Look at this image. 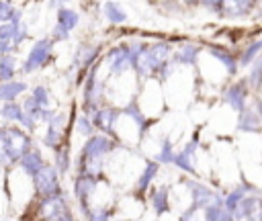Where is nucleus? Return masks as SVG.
<instances>
[{"instance_id": "obj_1", "label": "nucleus", "mask_w": 262, "mask_h": 221, "mask_svg": "<svg viewBox=\"0 0 262 221\" xmlns=\"http://www.w3.org/2000/svg\"><path fill=\"white\" fill-rule=\"evenodd\" d=\"M31 135L23 127H0V164L14 166L31 149Z\"/></svg>"}, {"instance_id": "obj_2", "label": "nucleus", "mask_w": 262, "mask_h": 221, "mask_svg": "<svg viewBox=\"0 0 262 221\" xmlns=\"http://www.w3.org/2000/svg\"><path fill=\"white\" fill-rule=\"evenodd\" d=\"M35 192L43 198L61 194V182H59V170L51 164H45L35 176H33Z\"/></svg>"}, {"instance_id": "obj_3", "label": "nucleus", "mask_w": 262, "mask_h": 221, "mask_svg": "<svg viewBox=\"0 0 262 221\" xmlns=\"http://www.w3.org/2000/svg\"><path fill=\"white\" fill-rule=\"evenodd\" d=\"M51 45H53L51 39H41V41H37V43L33 45L31 53L27 55V59L23 61V72H25V74H33V72H37L39 68H43V65L49 61Z\"/></svg>"}, {"instance_id": "obj_4", "label": "nucleus", "mask_w": 262, "mask_h": 221, "mask_svg": "<svg viewBox=\"0 0 262 221\" xmlns=\"http://www.w3.org/2000/svg\"><path fill=\"white\" fill-rule=\"evenodd\" d=\"M106 63H108V70L115 76H121V74L129 72L135 65V57L131 53V47L129 45H119V47L111 49V53L106 57Z\"/></svg>"}, {"instance_id": "obj_5", "label": "nucleus", "mask_w": 262, "mask_h": 221, "mask_svg": "<svg viewBox=\"0 0 262 221\" xmlns=\"http://www.w3.org/2000/svg\"><path fill=\"white\" fill-rule=\"evenodd\" d=\"M117 147V141H113L108 135L104 133H94L92 137L86 139V143L80 149V156H88V158H104L106 153H111Z\"/></svg>"}, {"instance_id": "obj_6", "label": "nucleus", "mask_w": 262, "mask_h": 221, "mask_svg": "<svg viewBox=\"0 0 262 221\" xmlns=\"http://www.w3.org/2000/svg\"><path fill=\"white\" fill-rule=\"evenodd\" d=\"M186 188L190 190V198H192V209H207L209 205H215V203H223V198L213 192L209 186L196 182V180H186Z\"/></svg>"}, {"instance_id": "obj_7", "label": "nucleus", "mask_w": 262, "mask_h": 221, "mask_svg": "<svg viewBox=\"0 0 262 221\" xmlns=\"http://www.w3.org/2000/svg\"><path fill=\"white\" fill-rule=\"evenodd\" d=\"M248 88H250V86H248V80L231 82V84L225 88V92H223V100H225L235 113H242V110L248 106V94H250Z\"/></svg>"}, {"instance_id": "obj_8", "label": "nucleus", "mask_w": 262, "mask_h": 221, "mask_svg": "<svg viewBox=\"0 0 262 221\" xmlns=\"http://www.w3.org/2000/svg\"><path fill=\"white\" fill-rule=\"evenodd\" d=\"M66 213H68V201L63 198V194L47 196L37 207V215L41 217V221H57Z\"/></svg>"}, {"instance_id": "obj_9", "label": "nucleus", "mask_w": 262, "mask_h": 221, "mask_svg": "<svg viewBox=\"0 0 262 221\" xmlns=\"http://www.w3.org/2000/svg\"><path fill=\"white\" fill-rule=\"evenodd\" d=\"M121 115H123V113H121L119 108H113V106H100L90 119H92L94 127H96L100 133L111 135V133H115V125H117V119H119Z\"/></svg>"}, {"instance_id": "obj_10", "label": "nucleus", "mask_w": 262, "mask_h": 221, "mask_svg": "<svg viewBox=\"0 0 262 221\" xmlns=\"http://www.w3.org/2000/svg\"><path fill=\"white\" fill-rule=\"evenodd\" d=\"M196 147H199V135L194 133V137L180 149L176 151V158H174V166L182 172H188V174H194V153H196Z\"/></svg>"}, {"instance_id": "obj_11", "label": "nucleus", "mask_w": 262, "mask_h": 221, "mask_svg": "<svg viewBox=\"0 0 262 221\" xmlns=\"http://www.w3.org/2000/svg\"><path fill=\"white\" fill-rule=\"evenodd\" d=\"M96 182H98V178L84 176V174H78V178H76V182H74V192H76V196H78L80 207L84 209V213H88V211H90L88 201H90L92 192L96 190Z\"/></svg>"}, {"instance_id": "obj_12", "label": "nucleus", "mask_w": 262, "mask_h": 221, "mask_svg": "<svg viewBox=\"0 0 262 221\" xmlns=\"http://www.w3.org/2000/svg\"><path fill=\"white\" fill-rule=\"evenodd\" d=\"M237 131H244V133L262 131V119L258 117L254 106H246L242 113H237Z\"/></svg>"}, {"instance_id": "obj_13", "label": "nucleus", "mask_w": 262, "mask_h": 221, "mask_svg": "<svg viewBox=\"0 0 262 221\" xmlns=\"http://www.w3.org/2000/svg\"><path fill=\"white\" fill-rule=\"evenodd\" d=\"M209 53L225 68V72H227L229 76H235V74H237V70H239V57H235L229 49L219 47V45H211V47H209Z\"/></svg>"}, {"instance_id": "obj_14", "label": "nucleus", "mask_w": 262, "mask_h": 221, "mask_svg": "<svg viewBox=\"0 0 262 221\" xmlns=\"http://www.w3.org/2000/svg\"><path fill=\"white\" fill-rule=\"evenodd\" d=\"M45 164H47V162L43 160V156H41L39 147H31V149L23 156V160L18 162V166H20V168L31 176V178H33V176H35V174H37Z\"/></svg>"}, {"instance_id": "obj_15", "label": "nucleus", "mask_w": 262, "mask_h": 221, "mask_svg": "<svg viewBox=\"0 0 262 221\" xmlns=\"http://www.w3.org/2000/svg\"><path fill=\"white\" fill-rule=\"evenodd\" d=\"M29 88V84L25 80H10V82H2L0 84V100L2 102H14L20 94H25V90Z\"/></svg>"}, {"instance_id": "obj_16", "label": "nucleus", "mask_w": 262, "mask_h": 221, "mask_svg": "<svg viewBox=\"0 0 262 221\" xmlns=\"http://www.w3.org/2000/svg\"><path fill=\"white\" fill-rule=\"evenodd\" d=\"M43 143L49 147V149H59L61 145H66V131L63 127H57L53 123H47V129H45V137H43Z\"/></svg>"}, {"instance_id": "obj_17", "label": "nucleus", "mask_w": 262, "mask_h": 221, "mask_svg": "<svg viewBox=\"0 0 262 221\" xmlns=\"http://www.w3.org/2000/svg\"><path fill=\"white\" fill-rule=\"evenodd\" d=\"M250 190H254V186H252V184H248L246 180H242V184H239V186H235V188H233V190L223 198V205L227 207V211H229L231 215L235 213L237 205L246 198V192H250Z\"/></svg>"}, {"instance_id": "obj_18", "label": "nucleus", "mask_w": 262, "mask_h": 221, "mask_svg": "<svg viewBox=\"0 0 262 221\" xmlns=\"http://www.w3.org/2000/svg\"><path fill=\"white\" fill-rule=\"evenodd\" d=\"M199 47L196 45H182L176 53H174V57H172V61L174 63H180V65H194L196 63V57H199Z\"/></svg>"}, {"instance_id": "obj_19", "label": "nucleus", "mask_w": 262, "mask_h": 221, "mask_svg": "<svg viewBox=\"0 0 262 221\" xmlns=\"http://www.w3.org/2000/svg\"><path fill=\"white\" fill-rule=\"evenodd\" d=\"M203 217H205V221H233V215L227 211V207L223 203H215V205H209L207 209H203Z\"/></svg>"}, {"instance_id": "obj_20", "label": "nucleus", "mask_w": 262, "mask_h": 221, "mask_svg": "<svg viewBox=\"0 0 262 221\" xmlns=\"http://www.w3.org/2000/svg\"><path fill=\"white\" fill-rule=\"evenodd\" d=\"M256 0H223V10L231 16H239V14H248L254 8Z\"/></svg>"}, {"instance_id": "obj_21", "label": "nucleus", "mask_w": 262, "mask_h": 221, "mask_svg": "<svg viewBox=\"0 0 262 221\" xmlns=\"http://www.w3.org/2000/svg\"><path fill=\"white\" fill-rule=\"evenodd\" d=\"M23 115H25V108H23V104H18L16 100H14V102H4L2 108H0V117H2L4 121H8V123H20Z\"/></svg>"}, {"instance_id": "obj_22", "label": "nucleus", "mask_w": 262, "mask_h": 221, "mask_svg": "<svg viewBox=\"0 0 262 221\" xmlns=\"http://www.w3.org/2000/svg\"><path fill=\"white\" fill-rule=\"evenodd\" d=\"M158 170H160V164L158 162H154V160H149L147 164H145V168H143V172H141V176L137 178V190L139 192H143V190H147V186L151 184V180L156 178V174H158Z\"/></svg>"}, {"instance_id": "obj_23", "label": "nucleus", "mask_w": 262, "mask_h": 221, "mask_svg": "<svg viewBox=\"0 0 262 221\" xmlns=\"http://www.w3.org/2000/svg\"><path fill=\"white\" fill-rule=\"evenodd\" d=\"M260 51H262V39L252 41V43L239 53V68H248V65H252V61L260 55Z\"/></svg>"}, {"instance_id": "obj_24", "label": "nucleus", "mask_w": 262, "mask_h": 221, "mask_svg": "<svg viewBox=\"0 0 262 221\" xmlns=\"http://www.w3.org/2000/svg\"><path fill=\"white\" fill-rule=\"evenodd\" d=\"M248 86L252 88V90H260L262 88V55H258L254 61H252V65H250V74H248Z\"/></svg>"}, {"instance_id": "obj_25", "label": "nucleus", "mask_w": 262, "mask_h": 221, "mask_svg": "<svg viewBox=\"0 0 262 221\" xmlns=\"http://www.w3.org/2000/svg\"><path fill=\"white\" fill-rule=\"evenodd\" d=\"M149 198H151V207H154V211H156L158 215H162V213H166V211L170 209V205H168V188H166V186L156 188Z\"/></svg>"}, {"instance_id": "obj_26", "label": "nucleus", "mask_w": 262, "mask_h": 221, "mask_svg": "<svg viewBox=\"0 0 262 221\" xmlns=\"http://www.w3.org/2000/svg\"><path fill=\"white\" fill-rule=\"evenodd\" d=\"M16 76V61L12 55H0V84L10 82Z\"/></svg>"}, {"instance_id": "obj_27", "label": "nucleus", "mask_w": 262, "mask_h": 221, "mask_svg": "<svg viewBox=\"0 0 262 221\" xmlns=\"http://www.w3.org/2000/svg\"><path fill=\"white\" fill-rule=\"evenodd\" d=\"M72 162H70V145H61L59 149H55V168L59 170V174H66L70 170Z\"/></svg>"}, {"instance_id": "obj_28", "label": "nucleus", "mask_w": 262, "mask_h": 221, "mask_svg": "<svg viewBox=\"0 0 262 221\" xmlns=\"http://www.w3.org/2000/svg\"><path fill=\"white\" fill-rule=\"evenodd\" d=\"M174 158H176V151H174L170 139H164L162 145H160V151H158V156L154 160L158 164H174Z\"/></svg>"}, {"instance_id": "obj_29", "label": "nucleus", "mask_w": 262, "mask_h": 221, "mask_svg": "<svg viewBox=\"0 0 262 221\" xmlns=\"http://www.w3.org/2000/svg\"><path fill=\"white\" fill-rule=\"evenodd\" d=\"M31 96H33V100L45 110V108H51L49 106V102H51V96H49V90L43 86V84H37V86H33V90H31Z\"/></svg>"}, {"instance_id": "obj_30", "label": "nucleus", "mask_w": 262, "mask_h": 221, "mask_svg": "<svg viewBox=\"0 0 262 221\" xmlns=\"http://www.w3.org/2000/svg\"><path fill=\"white\" fill-rule=\"evenodd\" d=\"M94 123H92V119L86 115V113H82L78 119H76V131L80 133V135H84V137H92L94 135Z\"/></svg>"}, {"instance_id": "obj_31", "label": "nucleus", "mask_w": 262, "mask_h": 221, "mask_svg": "<svg viewBox=\"0 0 262 221\" xmlns=\"http://www.w3.org/2000/svg\"><path fill=\"white\" fill-rule=\"evenodd\" d=\"M86 215H88V221H108L111 215H113V211L111 209H104V207H94Z\"/></svg>"}, {"instance_id": "obj_32", "label": "nucleus", "mask_w": 262, "mask_h": 221, "mask_svg": "<svg viewBox=\"0 0 262 221\" xmlns=\"http://www.w3.org/2000/svg\"><path fill=\"white\" fill-rule=\"evenodd\" d=\"M68 10H61V27L63 29H72L76 25V16L74 14H66Z\"/></svg>"}, {"instance_id": "obj_33", "label": "nucleus", "mask_w": 262, "mask_h": 221, "mask_svg": "<svg viewBox=\"0 0 262 221\" xmlns=\"http://www.w3.org/2000/svg\"><path fill=\"white\" fill-rule=\"evenodd\" d=\"M14 47H16V45L10 43V41H0V55H10Z\"/></svg>"}, {"instance_id": "obj_34", "label": "nucleus", "mask_w": 262, "mask_h": 221, "mask_svg": "<svg viewBox=\"0 0 262 221\" xmlns=\"http://www.w3.org/2000/svg\"><path fill=\"white\" fill-rule=\"evenodd\" d=\"M53 37H55V39H68V29H63V27H55Z\"/></svg>"}, {"instance_id": "obj_35", "label": "nucleus", "mask_w": 262, "mask_h": 221, "mask_svg": "<svg viewBox=\"0 0 262 221\" xmlns=\"http://www.w3.org/2000/svg\"><path fill=\"white\" fill-rule=\"evenodd\" d=\"M252 106L256 108V113H258V117L262 119V98H260V96H254V102H252Z\"/></svg>"}, {"instance_id": "obj_36", "label": "nucleus", "mask_w": 262, "mask_h": 221, "mask_svg": "<svg viewBox=\"0 0 262 221\" xmlns=\"http://www.w3.org/2000/svg\"><path fill=\"white\" fill-rule=\"evenodd\" d=\"M57 221H76V219H74V217H72V213H70V211H68V213H66V215H63V217H59V219H57Z\"/></svg>"}]
</instances>
